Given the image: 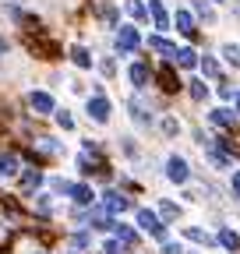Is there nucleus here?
<instances>
[{
  "label": "nucleus",
  "instance_id": "obj_1",
  "mask_svg": "<svg viewBox=\"0 0 240 254\" xmlns=\"http://www.w3.org/2000/svg\"><path fill=\"white\" fill-rule=\"evenodd\" d=\"M138 226H141L145 233H152L156 240H163V244H166V222H163L156 212H148V208H138Z\"/></svg>",
  "mask_w": 240,
  "mask_h": 254
},
{
  "label": "nucleus",
  "instance_id": "obj_2",
  "mask_svg": "<svg viewBox=\"0 0 240 254\" xmlns=\"http://www.w3.org/2000/svg\"><path fill=\"white\" fill-rule=\"evenodd\" d=\"M166 177H170L173 184H187V180H191V166H187V159L170 155V159H166Z\"/></svg>",
  "mask_w": 240,
  "mask_h": 254
},
{
  "label": "nucleus",
  "instance_id": "obj_3",
  "mask_svg": "<svg viewBox=\"0 0 240 254\" xmlns=\"http://www.w3.org/2000/svg\"><path fill=\"white\" fill-rule=\"evenodd\" d=\"M138 43H141V39H138V28L120 25V32H117V53H124V57H127V53L138 50Z\"/></svg>",
  "mask_w": 240,
  "mask_h": 254
},
{
  "label": "nucleus",
  "instance_id": "obj_4",
  "mask_svg": "<svg viewBox=\"0 0 240 254\" xmlns=\"http://www.w3.org/2000/svg\"><path fill=\"white\" fill-rule=\"evenodd\" d=\"M127 106H131V120H134L138 127H148V124H152V106L145 103V95H134Z\"/></svg>",
  "mask_w": 240,
  "mask_h": 254
},
{
  "label": "nucleus",
  "instance_id": "obj_5",
  "mask_svg": "<svg viewBox=\"0 0 240 254\" xmlns=\"http://www.w3.org/2000/svg\"><path fill=\"white\" fill-rule=\"evenodd\" d=\"M88 117H92L96 124H106V120H110V103H106V95H92V99H88Z\"/></svg>",
  "mask_w": 240,
  "mask_h": 254
},
{
  "label": "nucleus",
  "instance_id": "obj_6",
  "mask_svg": "<svg viewBox=\"0 0 240 254\" xmlns=\"http://www.w3.org/2000/svg\"><path fill=\"white\" fill-rule=\"evenodd\" d=\"M127 78H131V85H134V88H145V85H148V78H152V71H148V64H145V60H138V64H131Z\"/></svg>",
  "mask_w": 240,
  "mask_h": 254
},
{
  "label": "nucleus",
  "instance_id": "obj_7",
  "mask_svg": "<svg viewBox=\"0 0 240 254\" xmlns=\"http://www.w3.org/2000/svg\"><path fill=\"white\" fill-rule=\"evenodd\" d=\"M21 163H18V155L14 152H0V177H18Z\"/></svg>",
  "mask_w": 240,
  "mask_h": 254
},
{
  "label": "nucleus",
  "instance_id": "obj_8",
  "mask_svg": "<svg viewBox=\"0 0 240 254\" xmlns=\"http://www.w3.org/2000/svg\"><path fill=\"white\" fill-rule=\"evenodd\" d=\"M28 103H32L36 113H53V95L50 92H32V95H28Z\"/></svg>",
  "mask_w": 240,
  "mask_h": 254
},
{
  "label": "nucleus",
  "instance_id": "obj_9",
  "mask_svg": "<svg viewBox=\"0 0 240 254\" xmlns=\"http://www.w3.org/2000/svg\"><path fill=\"white\" fill-rule=\"evenodd\" d=\"M148 14H152V21H156V28H170V14H166V7L159 4V0H148Z\"/></svg>",
  "mask_w": 240,
  "mask_h": 254
},
{
  "label": "nucleus",
  "instance_id": "obj_10",
  "mask_svg": "<svg viewBox=\"0 0 240 254\" xmlns=\"http://www.w3.org/2000/svg\"><path fill=\"white\" fill-rule=\"evenodd\" d=\"M67 194H71V198H74L78 205H92V198H96V194H92V187H88V184H71V190H67Z\"/></svg>",
  "mask_w": 240,
  "mask_h": 254
},
{
  "label": "nucleus",
  "instance_id": "obj_11",
  "mask_svg": "<svg viewBox=\"0 0 240 254\" xmlns=\"http://www.w3.org/2000/svg\"><path fill=\"white\" fill-rule=\"evenodd\" d=\"M103 208H106L110 215H117V212H127V208H131V201H127L124 194H106V201H103Z\"/></svg>",
  "mask_w": 240,
  "mask_h": 254
},
{
  "label": "nucleus",
  "instance_id": "obj_12",
  "mask_svg": "<svg viewBox=\"0 0 240 254\" xmlns=\"http://www.w3.org/2000/svg\"><path fill=\"white\" fill-rule=\"evenodd\" d=\"M88 226H96V230H113L117 222L110 219V212H106V208H96L92 215H88Z\"/></svg>",
  "mask_w": 240,
  "mask_h": 254
},
{
  "label": "nucleus",
  "instance_id": "obj_13",
  "mask_svg": "<svg viewBox=\"0 0 240 254\" xmlns=\"http://www.w3.org/2000/svg\"><path fill=\"white\" fill-rule=\"evenodd\" d=\"M88 244H92V237H88V233H74V237L67 240V251H71V254H81V251H88Z\"/></svg>",
  "mask_w": 240,
  "mask_h": 254
},
{
  "label": "nucleus",
  "instance_id": "obj_14",
  "mask_svg": "<svg viewBox=\"0 0 240 254\" xmlns=\"http://www.w3.org/2000/svg\"><path fill=\"white\" fill-rule=\"evenodd\" d=\"M39 184H43V173H39V170H25V173H21V187H25V194H28V190H36Z\"/></svg>",
  "mask_w": 240,
  "mask_h": 254
},
{
  "label": "nucleus",
  "instance_id": "obj_15",
  "mask_svg": "<svg viewBox=\"0 0 240 254\" xmlns=\"http://www.w3.org/2000/svg\"><path fill=\"white\" fill-rule=\"evenodd\" d=\"M173 25H177V32H184V36H191V32H194V21H191V14H187V11H177Z\"/></svg>",
  "mask_w": 240,
  "mask_h": 254
},
{
  "label": "nucleus",
  "instance_id": "obj_16",
  "mask_svg": "<svg viewBox=\"0 0 240 254\" xmlns=\"http://www.w3.org/2000/svg\"><path fill=\"white\" fill-rule=\"evenodd\" d=\"M177 67H194V64H198V57H194V50H177Z\"/></svg>",
  "mask_w": 240,
  "mask_h": 254
},
{
  "label": "nucleus",
  "instance_id": "obj_17",
  "mask_svg": "<svg viewBox=\"0 0 240 254\" xmlns=\"http://www.w3.org/2000/svg\"><path fill=\"white\" fill-rule=\"evenodd\" d=\"M148 46H152L156 53H166V57H177V46H170L166 39H159V36H152V39H148Z\"/></svg>",
  "mask_w": 240,
  "mask_h": 254
},
{
  "label": "nucleus",
  "instance_id": "obj_18",
  "mask_svg": "<svg viewBox=\"0 0 240 254\" xmlns=\"http://www.w3.org/2000/svg\"><path fill=\"white\" fill-rule=\"evenodd\" d=\"M208 120H212V124H219V127H230V124H233V113L219 106V110H212V113H208Z\"/></svg>",
  "mask_w": 240,
  "mask_h": 254
},
{
  "label": "nucleus",
  "instance_id": "obj_19",
  "mask_svg": "<svg viewBox=\"0 0 240 254\" xmlns=\"http://www.w3.org/2000/svg\"><path fill=\"white\" fill-rule=\"evenodd\" d=\"M184 237H187V240H194V244H205V247L212 244V237H208L205 230H198V226H187V230H184Z\"/></svg>",
  "mask_w": 240,
  "mask_h": 254
},
{
  "label": "nucleus",
  "instance_id": "obj_20",
  "mask_svg": "<svg viewBox=\"0 0 240 254\" xmlns=\"http://www.w3.org/2000/svg\"><path fill=\"white\" fill-rule=\"evenodd\" d=\"M223 60L233 64V67H240V46H237V43H226V46H223Z\"/></svg>",
  "mask_w": 240,
  "mask_h": 254
},
{
  "label": "nucleus",
  "instance_id": "obj_21",
  "mask_svg": "<svg viewBox=\"0 0 240 254\" xmlns=\"http://www.w3.org/2000/svg\"><path fill=\"white\" fill-rule=\"evenodd\" d=\"M124 11H127L131 18H145V14H148V7L141 4V0H124Z\"/></svg>",
  "mask_w": 240,
  "mask_h": 254
},
{
  "label": "nucleus",
  "instance_id": "obj_22",
  "mask_svg": "<svg viewBox=\"0 0 240 254\" xmlns=\"http://www.w3.org/2000/svg\"><path fill=\"white\" fill-rule=\"evenodd\" d=\"M71 57H74L78 67H92V57H88V50H85V46H74V50H71Z\"/></svg>",
  "mask_w": 240,
  "mask_h": 254
},
{
  "label": "nucleus",
  "instance_id": "obj_23",
  "mask_svg": "<svg viewBox=\"0 0 240 254\" xmlns=\"http://www.w3.org/2000/svg\"><path fill=\"white\" fill-rule=\"evenodd\" d=\"M177 215H180V208H177L173 201H163V205H159V219H163V222H173Z\"/></svg>",
  "mask_w": 240,
  "mask_h": 254
},
{
  "label": "nucleus",
  "instance_id": "obj_24",
  "mask_svg": "<svg viewBox=\"0 0 240 254\" xmlns=\"http://www.w3.org/2000/svg\"><path fill=\"white\" fill-rule=\"evenodd\" d=\"M113 230H117V240H120V244H134V240H138V237H134V230H127L124 222H117Z\"/></svg>",
  "mask_w": 240,
  "mask_h": 254
},
{
  "label": "nucleus",
  "instance_id": "obj_25",
  "mask_svg": "<svg viewBox=\"0 0 240 254\" xmlns=\"http://www.w3.org/2000/svg\"><path fill=\"white\" fill-rule=\"evenodd\" d=\"M99 18H103V25H106V28H113V25H117V18H120V14H117V7H110V4H106V7H103V11H99Z\"/></svg>",
  "mask_w": 240,
  "mask_h": 254
},
{
  "label": "nucleus",
  "instance_id": "obj_26",
  "mask_svg": "<svg viewBox=\"0 0 240 254\" xmlns=\"http://www.w3.org/2000/svg\"><path fill=\"white\" fill-rule=\"evenodd\" d=\"M219 240H223V247H226V251H237V247H240V240H237V233H233V230H223V233H219Z\"/></svg>",
  "mask_w": 240,
  "mask_h": 254
},
{
  "label": "nucleus",
  "instance_id": "obj_27",
  "mask_svg": "<svg viewBox=\"0 0 240 254\" xmlns=\"http://www.w3.org/2000/svg\"><path fill=\"white\" fill-rule=\"evenodd\" d=\"M201 74H205V78H216V74H219V64H216L212 57H205V60H201Z\"/></svg>",
  "mask_w": 240,
  "mask_h": 254
},
{
  "label": "nucleus",
  "instance_id": "obj_28",
  "mask_svg": "<svg viewBox=\"0 0 240 254\" xmlns=\"http://www.w3.org/2000/svg\"><path fill=\"white\" fill-rule=\"evenodd\" d=\"M177 131H180V124H177V117H163V134H166V138H173Z\"/></svg>",
  "mask_w": 240,
  "mask_h": 254
},
{
  "label": "nucleus",
  "instance_id": "obj_29",
  "mask_svg": "<svg viewBox=\"0 0 240 254\" xmlns=\"http://www.w3.org/2000/svg\"><path fill=\"white\" fill-rule=\"evenodd\" d=\"M191 95H194V99L201 103L205 95H208V85H205V81H191Z\"/></svg>",
  "mask_w": 240,
  "mask_h": 254
},
{
  "label": "nucleus",
  "instance_id": "obj_30",
  "mask_svg": "<svg viewBox=\"0 0 240 254\" xmlns=\"http://www.w3.org/2000/svg\"><path fill=\"white\" fill-rule=\"evenodd\" d=\"M57 124L64 127V131H71V127H74V117H71L67 110H60V113H57Z\"/></svg>",
  "mask_w": 240,
  "mask_h": 254
},
{
  "label": "nucleus",
  "instance_id": "obj_31",
  "mask_svg": "<svg viewBox=\"0 0 240 254\" xmlns=\"http://www.w3.org/2000/svg\"><path fill=\"white\" fill-rule=\"evenodd\" d=\"M159 81H163V88H166V92L180 88V85H177V78H173V71H163V74H159Z\"/></svg>",
  "mask_w": 240,
  "mask_h": 254
},
{
  "label": "nucleus",
  "instance_id": "obj_32",
  "mask_svg": "<svg viewBox=\"0 0 240 254\" xmlns=\"http://www.w3.org/2000/svg\"><path fill=\"white\" fill-rule=\"evenodd\" d=\"M50 198H53V194H39V201H36V208H39L43 215H50V212H53V201H50Z\"/></svg>",
  "mask_w": 240,
  "mask_h": 254
},
{
  "label": "nucleus",
  "instance_id": "obj_33",
  "mask_svg": "<svg viewBox=\"0 0 240 254\" xmlns=\"http://www.w3.org/2000/svg\"><path fill=\"white\" fill-rule=\"evenodd\" d=\"M230 194H233V201H240V170H233V180H230Z\"/></svg>",
  "mask_w": 240,
  "mask_h": 254
},
{
  "label": "nucleus",
  "instance_id": "obj_34",
  "mask_svg": "<svg viewBox=\"0 0 240 254\" xmlns=\"http://www.w3.org/2000/svg\"><path fill=\"white\" fill-rule=\"evenodd\" d=\"M120 145H124V152H127L131 159L138 155V145H134V138H120Z\"/></svg>",
  "mask_w": 240,
  "mask_h": 254
},
{
  "label": "nucleus",
  "instance_id": "obj_35",
  "mask_svg": "<svg viewBox=\"0 0 240 254\" xmlns=\"http://www.w3.org/2000/svg\"><path fill=\"white\" fill-rule=\"evenodd\" d=\"M7 57H11V46H7V39H0V67H4Z\"/></svg>",
  "mask_w": 240,
  "mask_h": 254
},
{
  "label": "nucleus",
  "instance_id": "obj_36",
  "mask_svg": "<svg viewBox=\"0 0 240 254\" xmlns=\"http://www.w3.org/2000/svg\"><path fill=\"white\" fill-rule=\"evenodd\" d=\"M99 71H103V74H113V60H110V57L99 60Z\"/></svg>",
  "mask_w": 240,
  "mask_h": 254
},
{
  "label": "nucleus",
  "instance_id": "obj_37",
  "mask_svg": "<svg viewBox=\"0 0 240 254\" xmlns=\"http://www.w3.org/2000/svg\"><path fill=\"white\" fill-rule=\"evenodd\" d=\"M163 254H184V247L180 244H163Z\"/></svg>",
  "mask_w": 240,
  "mask_h": 254
},
{
  "label": "nucleus",
  "instance_id": "obj_38",
  "mask_svg": "<svg viewBox=\"0 0 240 254\" xmlns=\"http://www.w3.org/2000/svg\"><path fill=\"white\" fill-rule=\"evenodd\" d=\"M106 254H120V244H117V240H110V244H106Z\"/></svg>",
  "mask_w": 240,
  "mask_h": 254
},
{
  "label": "nucleus",
  "instance_id": "obj_39",
  "mask_svg": "<svg viewBox=\"0 0 240 254\" xmlns=\"http://www.w3.org/2000/svg\"><path fill=\"white\" fill-rule=\"evenodd\" d=\"M4 244H7V226L0 222V247H4Z\"/></svg>",
  "mask_w": 240,
  "mask_h": 254
},
{
  "label": "nucleus",
  "instance_id": "obj_40",
  "mask_svg": "<svg viewBox=\"0 0 240 254\" xmlns=\"http://www.w3.org/2000/svg\"><path fill=\"white\" fill-rule=\"evenodd\" d=\"M233 99H237V110H240V92H237V95H233Z\"/></svg>",
  "mask_w": 240,
  "mask_h": 254
},
{
  "label": "nucleus",
  "instance_id": "obj_41",
  "mask_svg": "<svg viewBox=\"0 0 240 254\" xmlns=\"http://www.w3.org/2000/svg\"><path fill=\"white\" fill-rule=\"evenodd\" d=\"M39 254H43V251H39Z\"/></svg>",
  "mask_w": 240,
  "mask_h": 254
}]
</instances>
